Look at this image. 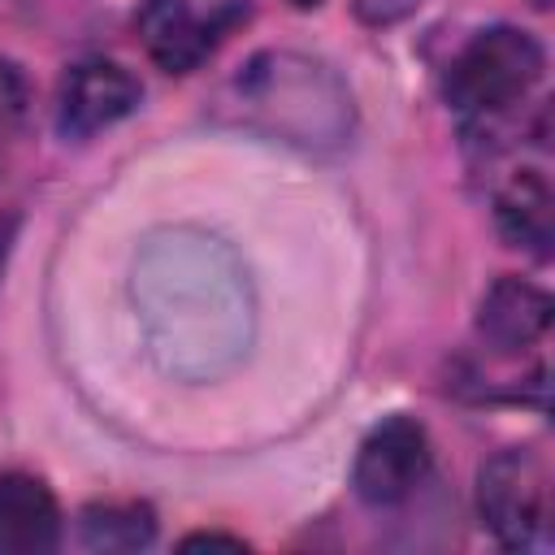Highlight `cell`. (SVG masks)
I'll list each match as a JSON object with an SVG mask.
<instances>
[{
  "label": "cell",
  "instance_id": "7",
  "mask_svg": "<svg viewBox=\"0 0 555 555\" xmlns=\"http://www.w3.org/2000/svg\"><path fill=\"white\" fill-rule=\"evenodd\" d=\"M551 325V295L525 278H499L477 304V334L499 356L533 347Z\"/></svg>",
  "mask_w": 555,
  "mask_h": 555
},
{
  "label": "cell",
  "instance_id": "6",
  "mask_svg": "<svg viewBox=\"0 0 555 555\" xmlns=\"http://www.w3.org/2000/svg\"><path fill=\"white\" fill-rule=\"evenodd\" d=\"M143 100L139 78L117 61H78L65 69L56 91V130L65 139H91L121 117H130Z\"/></svg>",
  "mask_w": 555,
  "mask_h": 555
},
{
  "label": "cell",
  "instance_id": "4",
  "mask_svg": "<svg viewBox=\"0 0 555 555\" xmlns=\"http://www.w3.org/2000/svg\"><path fill=\"white\" fill-rule=\"evenodd\" d=\"M546 503H551V486H546V464L538 460V451L507 447L481 464L477 512H481V525L507 551L533 546L538 529L546 525Z\"/></svg>",
  "mask_w": 555,
  "mask_h": 555
},
{
  "label": "cell",
  "instance_id": "15",
  "mask_svg": "<svg viewBox=\"0 0 555 555\" xmlns=\"http://www.w3.org/2000/svg\"><path fill=\"white\" fill-rule=\"evenodd\" d=\"M17 230H22V217H17V212H0V278H4L9 251H13V243H17Z\"/></svg>",
  "mask_w": 555,
  "mask_h": 555
},
{
  "label": "cell",
  "instance_id": "11",
  "mask_svg": "<svg viewBox=\"0 0 555 555\" xmlns=\"http://www.w3.org/2000/svg\"><path fill=\"white\" fill-rule=\"evenodd\" d=\"M78 538L87 551H143L156 538V512L134 499H108L91 503L78 516Z\"/></svg>",
  "mask_w": 555,
  "mask_h": 555
},
{
  "label": "cell",
  "instance_id": "14",
  "mask_svg": "<svg viewBox=\"0 0 555 555\" xmlns=\"http://www.w3.org/2000/svg\"><path fill=\"white\" fill-rule=\"evenodd\" d=\"M182 551H247V542L230 533H186Z\"/></svg>",
  "mask_w": 555,
  "mask_h": 555
},
{
  "label": "cell",
  "instance_id": "2",
  "mask_svg": "<svg viewBox=\"0 0 555 555\" xmlns=\"http://www.w3.org/2000/svg\"><path fill=\"white\" fill-rule=\"evenodd\" d=\"M217 113L243 130L312 152L338 147L351 134V95L343 78L325 61L286 48L256 52L238 65L217 95Z\"/></svg>",
  "mask_w": 555,
  "mask_h": 555
},
{
  "label": "cell",
  "instance_id": "9",
  "mask_svg": "<svg viewBox=\"0 0 555 555\" xmlns=\"http://www.w3.org/2000/svg\"><path fill=\"white\" fill-rule=\"evenodd\" d=\"M61 542V507L30 473L0 477V555H43Z\"/></svg>",
  "mask_w": 555,
  "mask_h": 555
},
{
  "label": "cell",
  "instance_id": "3",
  "mask_svg": "<svg viewBox=\"0 0 555 555\" xmlns=\"http://www.w3.org/2000/svg\"><path fill=\"white\" fill-rule=\"evenodd\" d=\"M546 52L520 26H486L477 30L447 69V100L464 117H499L516 108L542 78Z\"/></svg>",
  "mask_w": 555,
  "mask_h": 555
},
{
  "label": "cell",
  "instance_id": "1",
  "mask_svg": "<svg viewBox=\"0 0 555 555\" xmlns=\"http://www.w3.org/2000/svg\"><path fill=\"white\" fill-rule=\"evenodd\" d=\"M134 295L169 369L212 373L247 347V286L212 238H152L134 269Z\"/></svg>",
  "mask_w": 555,
  "mask_h": 555
},
{
  "label": "cell",
  "instance_id": "12",
  "mask_svg": "<svg viewBox=\"0 0 555 555\" xmlns=\"http://www.w3.org/2000/svg\"><path fill=\"white\" fill-rule=\"evenodd\" d=\"M26 113V78L17 65L0 61V130H9Z\"/></svg>",
  "mask_w": 555,
  "mask_h": 555
},
{
  "label": "cell",
  "instance_id": "5",
  "mask_svg": "<svg viewBox=\"0 0 555 555\" xmlns=\"http://www.w3.org/2000/svg\"><path fill=\"white\" fill-rule=\"evenodd\" d=\"M429 434L412 416H390L382 421L356 451L351 486L369 507H395L421 490L429 477Z\"/></svg>",
  "mask_w": 555,
  "mask_h": 555
},
{
  "label": "cell",
  "instance_id": "13",
  "mask_svg": "<svg viewBox=\"0 0 555 555\" xmlns=\"http://www.w3.org/2000/svg\"><path fill=\"white\" fill-rule=\"evenodd\" d=\"M425 0H351V13L364 22V26H395L403 17H412Z\"/></svg>",
  "mask_w": 555,
  "mask_h": 555
},
{
  "label": "cell",
  "instance_id": "8",
  "mask_svg": "<svg viewBox=\"0 0 555 555\" xmlns=\"http://www.w3.org/2000/svg\"><path fill=\"white\" fill-rule=\"evenodd\" d=\"M217 22L199 17L186 0H147L139 9V39L165 74H191L217 43Z\"/></svg>",
  "mask_w": 555,
  "mask_h": 555
},
{
  "label": "cell",
  "instance_id": "10",
  "mask_svg": "<svg viewBox=\"0 0 555 555\" xmlns=\"http://www.w3.org/2000/svg\"><path fill=\"white\" fill-rule=\"evenodd\" d=\"M494 221H499V234L507 238V247H520V251L546 260L555 247L551 182L538 169H516L494 195Z\"/></svg>",
  "mask_w": 555,
  "mask_h": 555
}]
</instances>
